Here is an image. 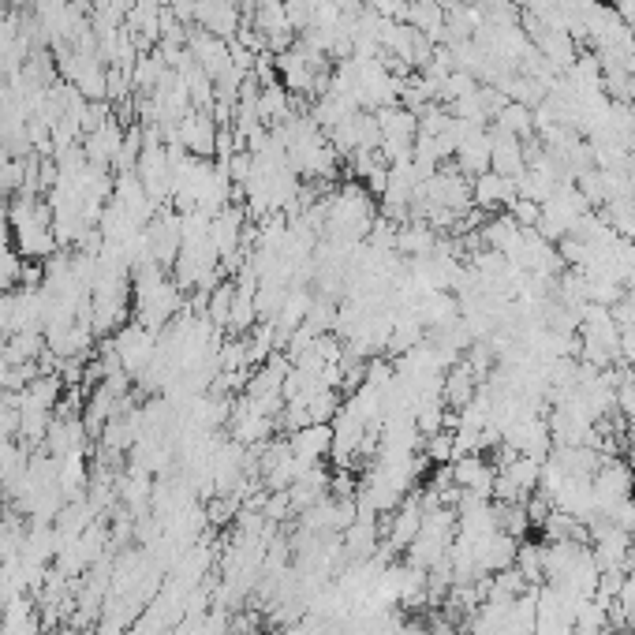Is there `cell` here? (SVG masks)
<instances>
[{
	"instance_id": "cell-2",
	"label": "cell",
	"mask_w": 635,
	"mask_h": 635,
	"mask_svg": "<svg viewBox=\"0 0 635 635\" xmlns=\"http://www.w3.org/2000/svg\"><path fill=\"white\" fill-rule=\"evenodd\" d=\"M109 348L116 352V359H120V367H124L127 378L139 381L142 370L154 363L157 333L154 329H146V325H139V322H127V325L116 329L113 337H109Z\"/></svg>"
},
{
	"instance_id": "cell-3",
	"label": "cell",
	"mask_w": 635,
	"mask_h": 635,
	"mask_svg": "<svg viewBox=\"0 0 635 635\" xmlns=\"http://www.w3.org/2000/svg\"><path fill=\"white\" fill-rule=\"evenodd\" d=\"M217 139H221V124L213 120V113L191 109V113L176 124L169 142H180L191 157H206V161H213V157H217Z\"/></svg>"
},
{
	"instance_id": "cell-5",
	"label": "cell",
	"mask_w": 635,
	"mask_h": 635,
	"mask_svg": "<svg viewBox=\"0 0 635 635\" xmlns=\"http://www.w3.org/2000/svg\"><path fill=\"white\" fill-rule=\"evenodd\" d=\"M486 135H490V169L501 172V176H520L527 169V154H523V139L516 135H508L501 127H486Z\"/></svg>"
},
{
	"instance_id": "cell-6",
	"label": "cell",
	"mask_w": 635,
	"mask_h": 635,
	"mask_svg": "<svg viewBox=\"0 0 635 635\" xmlns=\"http://www.w3.org/2000/svg\"><path fill=\"white\" fill-rule=\"evenodd\" d=\"M0 632L4 635H42V613L34 609L27 594H15L0 606Z\"/></svg>"
},
{
	"instance_id": "cell-1",
	"label": "cell",
	"mask_w": 635,
	"mask_h": 635,
	"mask_svg": "<svg viewBox=\"0 0 635 635\" xmlns=\"http://www.w3.org/2000/svg\"><path fill=\"white\" fill-rule=\"evenodd\" d=\"M8 232H12V247L19 251V258H30V262H49L60 247L49 202L23 195V191L8 202Z\"/></svg>"
},
{
	"instance_id": "cell-7",
	"label": "cell",
	"mask_w": 635,
	"mask_h": 635,
	"mask_svg": "<svg viewBox=\"0 0 635 635\" xmlns=\"http://www.w3.org/2000/svg\"><path fill=\"white\" fill-rule=\"evenodd\" d=\"M494 127L516 135V139H535V109H527L520 101H508L505 109L494 116Z\"/></svg>"
},
{
	"instance_id": "cell-8",
	"label": "cell",
	"mask_w": 635,
	"mask_h": 635,
	"mask_svg": "<svg viewBox=\"0 0 635 635\" xmlns=\"http://www.w3.org/2000/svg\"><path fill=\"white\" fill-rule=\"evenodd\" d=\"M23 266H27V258H19V251H0V296H12L19 292V284H23Z\"/></svg>"
},
{
	"instance_id": "cell-4",
	"label": "cell",
	"mask_w": 635,
	"mask_h": 635,
	"mask_svg": "<svg viewBox=\"0 0 635 635\" xmlns=\"http://www.w3.org/2000/svg\"><path fill=\"white\" fill-rule=\"evenodd\" d=\"M516 198H520V187L512 176H501V172L490 169L471 180V202L479 210H508Z\"/></svg>"
},
{
	"instance_id": "cell-9",
	"label": "cell",
	"mask_w": 635,
	"mask_h": 635,
	"mask_svg": "<svg viewBox=\"0 0 635 635\" xmlns=\"http://www.w3.org/2000/svg\"><path fill=\"white\" fill-rule=\"evenodd\" d=\"M508 217H512L520 228H535L538 217H542V206H538L535 198H516V202L508 206Z\"/></svg>"
}]
</instances>
